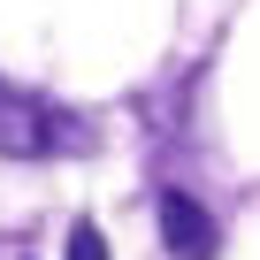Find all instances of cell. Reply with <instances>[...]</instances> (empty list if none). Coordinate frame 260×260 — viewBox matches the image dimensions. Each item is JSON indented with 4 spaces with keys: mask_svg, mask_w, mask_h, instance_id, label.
Segmentation results:
<instances>
[{
    "mask_svg": "<svg viewBox=\"0 0 260 260\" xmlns=\"http://www.w3.org/2000/svg\"><path fill=\"white\" fill-rule=\"evenodd\" d=\"M77 146H92V130L69 107H54V100L0 77V153L8 161H54V153H77Z\"/></svg>",
    "mask_w": 260,
    "mask_h": 260,
    "instance_id": "obj_1",
    "label": "cell"
},
{
    "mask_svg": "<svg viewBox=\"0 0 260 260\" xmlns=\"http://www.w3.org/2000/svg\"><path fill=\"white\" fill-rule=\"evenodd\" d=\"M161 245H169V260H214L222 230L191 191H161Z\"/></svg>",
    "mask_w": 260,
    "mask_h": 260,
    "instance_id": "obj_2",
    "label": "cell"
},
{
    "mask_svg": "<svg viewBox=\"0 0 260 260\" xmlns=\"http://www.w3.org/2000/svg\"><path fill=\"white\" fill-rule=\"evenodd\" d=\"M61 260H107L100 230H92V222H77V230H69V252H61Z\"/></svg>",
    "mask_w": 260,
    "mask_h": 260,
    "instance_id": "obj_3",
    "label": "cell"
}]
</instances>
